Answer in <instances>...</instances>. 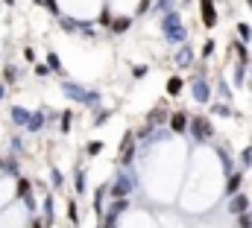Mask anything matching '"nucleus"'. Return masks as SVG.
Segmentation results:
<instances>
[{"label": "nucleus", "instance_id": "1", "mask_svg": "<svg viewBox=\"0 0 252 228\" xmlns=\"http://www.w3.org/2000/svg\"><path fill=\"white\" fill-rule=\"evenodd\" d=\"M161 29H164V38L170 41V44H179V41H185V29H182V21H179V12H167L164 18H161Z\"/></svg>", "mask_w": 252, "mask_h": 228}, {"label": "nucleus", "instance_id": "2", "mask_svg": "<svg viewBox=\"0 0 252 228\" xmlns=\"http://www.w3.org/2000/svg\"><path fill=\"white\" fill-rule=\"evenodd\" d=\"M132 184H135V181H132L129 172H124V170L118 172V175L112 178V184H109V196H112V202H115V199H126V196L132 193Z\"/></svg>", "mask_w": 252, "mask_h": 228}, {"label": "nucleus", "instance_id": "3", "mask_svg": "<svg viewBox=\"0 0 252 228\" xmlns=\"http://www.w3.org/2000/svg\"><path fill=\"white\" fill-rule=\"evenodd\" d=\"M188 129L193 132V138H196V141H205V138H211V132H214V129H211V123H208V117H193Z\"/></svg>", "mask_w": 252, "mask_h": 228}, {"label": "nucleus", "instance_id": "4", "mask_svg": "<svg viewBox=\"0 0 252 228\" xmlns=\"http://www.w3.org/2000/svg\"><path fill=\"white\" fill-rule=\"evenodd\" d=\"M199 18H202V24L211 29V27H217V9H214V0H199Z\"/></svg>", "mask_w": 252, "mask_h": 228}, {"label": "nucleus", "instance_id": "5", "mask_svg": "<svg viewBox=\"0 0 252 228\" xmlns=\"http://www.w3.org/2000/svg\"><path fill=\"white\" fill-rule=\"evenodd\" d=\"M250 196L247 193H238V196H232L229 199V214L232 217H241V214H250Z\"/></svg>", "mask_w": 252, "mask_h": 228}, {"label": "nucleus", "instance_id": "6", "mask_svg": "<svg viewBox=\"0 0 252 228\" xmlns=\"http://www.w3.org/2000/svg\"><path fill=\"white\" fill-rule=\"evenodd\" d=\"M193 100H196V103H208V100H211V85H208L202 76L193 79Z\"/></svg>", "mask_w": 252, "mask_h": 228}, {"label": "nucleus", "instance_id": "7", "mask_svg": "<svg viewBox=\"0 0 252 228\" xmlns=\"http://www.w3.org/2000/svg\"><path fill=\"white\" fill-rule=\"evenodd\" d=\"M167 123H170V129H173L176 135H185V132H188V126H190V117L185 112H173Z\"/></svg>", "mask_w": 252, "mask_h": 228}, {"label": "nucleus", "instance_id": "8", "mask_svg": "<svg viewBox=\"0 0 252 228\" xmlns=\"http://www.w3.org/2000/svg\"><path fill=\"white\" fill-rule=\"evenodd\" d=\"M41 223H44V228H50L53 223H56V205H53V193H47V196H44V217H41Z\"/></svg>", "mask_w": 252, "mask_h": 228}, {"label": "nucleus", "instance_id": "9", "mask_svg": "<svg viewBox=\"0 0 252 228\" xmlns=\"http://www.w3.org/2000/svg\"><path fill=\"white\" fill-rule=\"evenodd\" d=\"M62 91L70 97V100H76V103H85V97H88V91L79 88L76 82H62Z\"/></svg>", "mask_w": 252, "mask_h": 228}, {"label": "nucleus", "instance_id": "10", "mask_svg": "<svg viewBox=\"0 0 252 228\" xmlns=\"http://www.w3.org/2000/svg\"><path fill=\"white\" fill-rule=\"evenodd\" d=\"M15 196H18V199H24V202H27V199H30V196H32V181H30V178H24V175H21V178H18V181H15Z\"/></svg>", "mask_w": 252, "mask_h": 228}, {"label": "nucleus", "instance_id": "11", "mask_svg": "<svg viewBox=\"0 0 252 228\" xmlns=\"http://www.w3.org/2000/svg\"><path fill=\"white\" fill-rule=\"evenodd\" d=\"M132 27V18L129 15H121V18H112V24H109V29H112V35H124L126 29Z\"/></svg>", "mask_w": 252, "mask_h": 228}, {"label": "nucleus", "instance_id": "12", "mask_svg": "<svg viewBox=\"0 0 252 228\" xmlns=\"http://www.w3.org/2000/svg\"><path fill=\"white\" fill-rule=\"evenodd\" d=\"M30 120H32V114L27 112V109H21V106H12V123L15 126H30Z\"/></svg>", "mask_w": 252, "mask_h": 228}, {"label": "nucleus", "instance_id": "13", "mask_svg": "<svg viewBox=\"0 0 252 228\" xmlns=\"http://www.w3.org/2000/svg\"><path fill=\"white\" fill-rule=\"evenodd\" d=\"M241 184H244V172H235V175H229V181H226V196H238Z\"/></svg>", "mask_w": 252, "mask_h": 228}, {"label": "nucleus", "instance_id": "14", "mask_svg": "<svg viewBox=\"0 0 252 228\" xmlns=\"http://www.w3.org/2000/svg\"><path fill=\"white\" fill-rule=\"evenodd\" d=\"M182 88H185V79H182V76H170V79H167V97H179Z\"/></svg>", "mask_w": 252, "mask_h": 228}, {"label": "nucleus", "instance_id": "15", "mask_svg": "<svg viewBox=\"0 0 252 228\" xmlns=\"http://www.w3.org/2000/svg\"><path fill=\"white\" fill-rule=\"evenodd\" d=\"M232 50L238 53V64H244V67L250 64V50H247V44H244V41H235V44H232Z\"/></svg>", "mask_w": 252, "mask_h": 228}, {"label": "nucleus", "instance_id": "16", "mask_svg": "<svg viewBox=\"0 0 252 228\" xmlns=\"http://www.w3.org/2000/svg\"><path fill=\"white\" fill-rule=\"evenodd\" d=\"M106 193H109V184H103V187L94 190V211H97V214H106V211H103V199H106Z\"/></svg>", "mask_w": 252, "mask_h": 228}, {"label": "nucleus", "instance_id": "17", "mask_svg": "<svg viewBox=\"0 0 252 228\" xmlns=\"http://www.w3.org/2000/svg\"><path fill=\"white\" fill-rule=\"evenodd\" d=\"M190 61H193V50H190V47H179V53H176V64L188 67Z\"/></svg>", "mask_w": 252, "mask_h": 228}, {"label": "nucleus", "instance_id": "18", "mask_svg": "<svg viewBox=\"0 0 252 228\" xmlns=\"http://www.w3.org/2000/svg\"><path fill=\"white\" fill-rule=\"evenodd\" d=\"M44 117H47L44 112L32 114V120H30V126H27V129H30V132H41V129H44Z\"/></svg>", "mask_w": 252, "mask_h": 228}, {"label": "nucleus", "instance_id": "19", "mask_svg": "<svg viewBox=\"0 0 252 228\" xmlns=\"http://www.w3.org/2000/svg\"><path fill=\"white\" fill-rule=\"evenodd\" d=\"M235 29H238V38H241L244 44H247V41L252 38V27H250V24H244V21H241V24H238Z\"/></svg>", "mask_w": 252, "mask_h": 228}, {"label": "nucleus", "instance_id": "20", "mask_svg": "<svg viewBox=\"0 0 252 228\" xmlns=\"http://www.w3.org/2000/svg\"><path fill=\"white\" fill-rule=\"evenodd\" d=\"M67 220H70L73 226H79V208H76L73 199H67Z\"/></svg>", "mask_w": 252, "mask_h": 228}, {"label": "nucleus", "instance_id": "21", "mask_svg": "<svg viewBox=\"0 0 252 228\" xmlns=\"http://www.w3.org/2000/svg\"><path fill=\"white\" fill-rule=\"evenodd\" d=\"M73 184H76V193H85V170H82V167H76Z\"/></svg>", "mask_w": 252, "mask_h": 228}, {"label": "nucleus", "instance_id": "22", "mask_svg": "<svg viewBox=\"0 0 252 228\" xmlns=\"http://www.w3.org/2000/svg\"><path fill=\"white\" fill-rule=\"evenodd\" d=\"M59 21H62L64 32H76V29H82V24H79V21H73V18H59Z\"/></svg>", "mask_w": 252, "mask_h": 228}, {"label": "nucleus", "instance_id": "23", "mask_svg": "<svg viewBox=\"0 0 252 228\" xmlns=\"http://www.w3.org/2000/svg\"><path fill=\"white\" fill-rule=\"evenodd\" d=\"M62 123H59V129H62L64 135L70 132V126H73V112H62V117H59Z\"/></svg>", "mask_w": 252, "mask_h": 228}, {"label": "nucleus", "instance_id": "24", "mask_svg": "<svg viewBox=\"0 0 252 228\" xmlns=\"http://www.w3.org/2000/svg\"><path fill=\"white\" fill-rule=\"evenodd\" d=\"M3 79H6L9 85L18 82V67H15V64H6V67H3Z\"/></svg>", "mask_w": 252, "mask_h": 228}, {"label": "nucleus", "instance_id": "25", "mask_svg": "<svg viewBox=\"0 0 252 228\" xmlns=\"http://www.w3.org/2000/svg\"><path fill=\"white\" fill-rule=\"evenodd\" d=\"M82 106H88V109H100V91H88V97H85Z\"/></svg>", "mask_w": 252, "mask_h": 228}, {"label": "nucleus", "instance_id": "26", "mask_svg": "<svg viewBox=\"0 0 252 228\" xmlns=\"http://www.w3.org/2000/svg\"><path fill=\"white\" fill-rule=\"evenodd\" d=\"M85 152H88L91 158L100 155V152H103V141H88V143H85Z\"/></svg>", "mask_w": 252, "mask_h": 228}, {"label": "nucleus", "instance_id": "27", "mask_svg": "<svg viewBox=\"0 0 252 228\" xmlns=\"http://www.w3.org/2000/svg\"><path fill=\"white\" fill-rule=\"evenodd\" d=\"M103 228H118V214L115 211H106L103 214Z\"/></svg>", "mask_w": 252, "mask_h": 228}, {"label": "nucleus", "instance_id": "28", "mask_svg": "<svg viewBox=\"0 0 252 228\" xmlns=\"http://www.w3.org/2000/svg\"><path fill=\"white\" fill-rule=\"evenodd\" d=\"M126 208H129V202H126V199H115V202H112V208H109V211H115V214H118V217H121V214H124Z\"/></svg>", "mask_w": 252, "mask_h": 228}, {"label": "nucleus", "instance_id": "29", "mask_svg": "<svg viewBox=\"0 0 252 228\" xmlns=\"http://www.w3.org/2000/svg\"><path fill=\"white\" fill-rule=\"evenodd\" d=\"M235 226L238 228H252V214H241V217L235 220Z\"/></svg>", "mask_w": 252, "mask_h": 228}, {"label": "nucleus", "instance_id": "30", "mask_svg": "<svg viewBox=\"0 0 252 228\" xmlns=\"http://www.w3.org/2000/svg\"><path fill=\"white\" fill-rule=\"evenodd\" d=\"M47 67H50V70H62V61H59L56 53H47Z\"/></svg>", "mask_w": 252, "mask_h": 228}, {"label": "nucleus", "instance_id": "31", "mask_svg": "<svg viewBox=\"0 0 252 228\" xmlns=\"http://www.w3.org/2000/svg\"><path fill=\"white\" fill-rule=\"evenodd\" d=\"M50 181H53V187H62V184H64L62 170H50Z\"/></svg>", "mask_w": 252, "mask_h": 228}, {"label": "nucleus", "instance_id": "32", "mask_svg": "<svg viewBox=\"0 0 252 228\" xmlns=\"http://www.w3.org/2000/svg\"><path fill=\"white\" fill-rule=\"evenodd\" d=\"M214 47H217V44H214V41L208 38V41L202 44V53H199V56H202V58H208V56H211V53H214Z\"/></svg>", "mask_w": 252, "mask_h": 228}, {"label": "nucleus", "instance_id": "33", "mask_svg": "<svg viewBox=\"0 0 252 228\" xmlns=\"http://www.w3.org/2000/svg\"><path fill=\"white\" fill-rule=\"evenodd\" d=\"M109 114H112V112H100L97 117H94V123H91V126H106V120H109Z\"/></svg>", "mask_w": 252, "mask_h": 228}, {"label": "nucleus", "instance_id": "34", "mask_svg": "<svg viewBox=\"0 0 252 228\" xmlns=\"http://www.w3.org/2000/svg\"><path fill=\"white\" fill-rule=\"evenodd\" d=\"M35 76L47 79V76H50V67H47V64H35Z\"/></svg>", "mask_w": 252, "mask_h": 228}, {"label": "nucleus", "instance_id": "35", "mask_svg": "<svg viewBox=\"0 0 252 228\" xmlns=\"http://www.w3.org/2000/svg\"><path fill=\"white\" fill-rule=\"evenodd\" d=\"M147 70H150L147 64H135V67H132V76H135V79H141V76H144Z\"/></svg>", "mask_w": 252, "mask_h": 228}, {"label": "nucleus", "instance_id": "36", "mask_svg": "<svg viewBox=\"0 0 252 228\" xmlns=\"http://www.w3.org/2000/svg\"><path fill=\"white\" fill-rule=\"evenodd\" d=\"M100 24H112V12H109V6H103V12H100Z\"/></svg>", "mask_w": 252, "mask_h": 228}, {"label": "nucleus", "instance_id": "37", "mask_svg": "<svg viewBox=\"0 0 252 228\" xmlns=\"http://www.w3.org/2000/svg\"><path fill=\"white\" fill-rule=\"evenodd\" d=\"M235 85H244V64H238L235 70Z\"/></svg>", "mask_w": 252, "mask_h": 228}, {"label": "nucleus", "instance_id": "38", "mask_svg": "<svg viewBox=\"0 0 252 228\" xmlns=\"http://www.w3.org/2000/svg\"><path fill=\"white\" fill-rule=\"evenodd\" d=\"M150 9V0H138V15H144Z\"/></svg>", "mask_w": 252, "mask_h": 228}, {"label": "nucleus", "instance_id": "39", "mask_svg": "<svg viewBox=\"0 0 252 228\" xmlns=\"http://www.w3.org/2000/svg\"><path fill=\"white\" fill-rule=\"evenodd\" d=\"M211 112H214V114H232L226 106H211Z\"/></svg>", "mask_w": 252, "mask_h": 228}, {"label": "nucleus", "instance_id": "40", "mask_svg": "<svg viewBox=\"0 0 252 228\" xmlns=\"http://www.w3.org/2000/svg\"><path fill=\"white\" fill-rule=\"evenodd\" d=\"M170 3H173V0H158V9H161V12H170Z\"/></svg>", "mask_w": 252, "mask_h": 228}, {"label": "nucleus", "instance_id": "41", "mask_svg": "<svg viewBox=\"0 0 252 228\" xmlns=\"http://www.w3.org/2000/svg\"><path fill=\"white\" fill-rule=\"evenodd\" d=\"M24 58H27V61H35V50H30V47H27V50H24Z\"/></svg>", "mask_w": 252, "mask_h": 228}, {"label": "nucleus", "instance_id": "42", "mask_svg": "<svg viewBox=\"0 0 252 228\" xmlns=\"http://www.w3.org/2000/svg\"><path fill=\"white\" fill-rule=\"evenodd\" d=\"M12 149H15V152H21V149H24V143H21V138H15V141H12Z\"/></svg>", "mask_w": 252, "mask_h": 228}, {"label": "nucleus", "instance_id": "43", "mask_svg": "<svg viewBox=\"0 0 252 228\" xmlns=\"http://www.w3.org/2000/svg\"><path fill=\"white\" fill-rule=\"evenodd\" d=\"M244 164H252V149H244Z\"/></svg>", "mask_w": 252, "mask_h": 228}, {"label": "nucleus", "instance_id": "44", "mask_svg": "<svg viewBox=\"0 0 252 228\" xmlns=\"http://www.w3.org/2000/svg\"><path fill=\"white\" fill-rule=\"evenodd\" d=\"M30 228H44V223H41V220H32V226Z\"/></svg>", "mask_w": 252, "mask_h": 228}, {"label": "nucleus", "instance_id": "45", "mask_svg": "<svg viewBox=\"0 0 252 228\" xmlns=\"http://www.w3.org/2000/svg\"><path fill=\"white\" fill-rule=\"evenodd\" d=\"M3 3H6V6H15V0H3Z\"/></svg>", "mask_w": 252, "mask_h": 228}, {"label": "nucleus", "instance_id": "46", "mask_svg": "<svg viewBox=\"0 0 252 228\" xmlns=\"http://www.w3.org/2000/svg\"><path fill=\"white\" fill-rule=\"evenodd\" d=\"M3 94H6V88H3V85H0V100H3Z\"/></svg>", "mask_w": 252, "mask_h": 228}, {"label": "nucleus", "instance_id": "47", "mask_svg": "<svg viewBox=\"0 0 252 228\" xmlns=\"http://www.w3.org/2000/svg\"><path fill=\"white\" fill-rule=\"evenodd\" d=\"M247 3H250V9H252V0H247Z\"/></svg>", "mask_w": 252, "mask_h": 228}, {"label": "nucleus", "instance_id": "48", "mask_svg": "<svg viewBox=\"0 0 252 228\" xmlns=\"http://www.w3.org/2000/svg\"><path fill=\"white\" fill-rule=\"evenodd\" d=\"M35 3H38V6H41V0H35Z\"/></svg>", "mask_w": 252, "mask_h": 228}]
</instances>
